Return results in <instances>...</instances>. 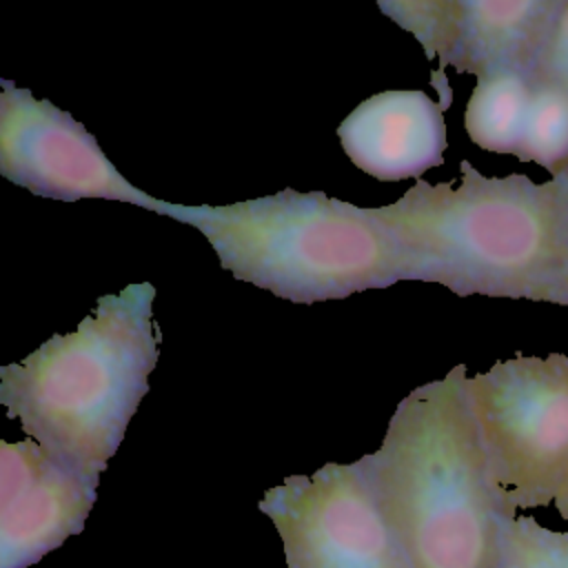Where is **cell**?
<instances>
[{"label":"cell","instance_id":"30bf717a","mask_svg":"<svg viewBox=\"0 0 568 568\" xmlns=\"http://www.w3.org/2000/svg\"><path fill=\"white\" fill-rule=\"evenodd\" d=\"M351 162L379 182L422 175L444 162L446 122L424 91H384L359 102L337 126Z\"/></svg>","mask_w":568,"mask_h":568},{"label":"cell","instance_id":"4fadbf2b","mask_svg":"<svg viewBox=\"0 0 568 568\" xmlns=\"http://www.w3.org/2000/svg\"><path fill=\"white\" fill-rule=\"evenodd\" d=\"M497 568H568V530L546 528L521 513L501 515Z\"/></svg>","mask_w":568,"mask_h":568},{"label":"cell","instance_id":"5bb4252c","mask_svg":"<svg viewBox=\"0 0 568 568\" xmlns=\"http://www.w3.org/2000/svg\"><path fill=\"white\" fill-rule=\"evenodd\" d=\"M530 80L552 84L568 93V0L559 2L541 51L530 69Z\"/></svg>","mask_w":568,"mask_h":568},{"label":"cell","instance_id":"277c9868","mask_svg":"<svg viewBox=\"0 0 568 568\" xmlns=\"http://www.w3.org/2000/svg\"><path fill=\"white\" fill-rule=\"evenodd\" d=\"M197 229L220 266L273 295L315 304L408 280L406 255L371 209L322 191L284 189L235 204H173L160 213Z\"/></svg>","mask_w":568,"mask_h":568},{"label":"cell","instance_id":"2e32d148","mask_svg":"<svg viewBox=\"0 0 568 568\" xmlns=\"http://www.w3.org/2000/svg\"><path fill=\"white\" fill-rule=\"evenodd\" d=\"M561 306H568V273H566V282H564V300Z\"/></svg>","mask_w":568,"mask_h":568},{"label":"cell","instance_id":"8fae6325","mask_svg":"<svg viewBox=\"0 0 568 568\" xmlns=\"http://www.w3.org/2000/svg\"><path fill=\"white\" fill-rule=\"evenodd\" d=\"M530 95V73L495 71L479 75L464 113V126L473 144L484 151L515 155L521 142Z\"/></svg>","mask_w":568,"mask_h":568},{"label":"cell","instance_id":"3957f363","mask_svg":"<svg viewBox=\"0 0 568 568\" xmlns=\"http://www.w3.org/2000/svg\"><path fill=\"white\" fill-rule=\"evenodd\" d=\"M155 288L129 284L98 297L75 331L53 335L0 368V404L29 439L100 479L149 393L158 364Z\"/></svg>","mask_w":568,"mask_h":568},{"label":"cell","instance_id":"6da1fadb","mask_svg":"<svg viewBox=\"0 0 568 568\" xmlns=\"http://www.w3.org/2000/svg\"><path fill=\"white\" fill-rule=\"evenodd\" d=\"M397 237L408 280L455 295L561 304L568 273V175H484L459 162V182L417 180L371 209Z\"/></svg>","mask_w":568,"mask_h":568},{"label":"cell","instance_id":"9a60e30c","mask_svg":"<svg viewBox=\"0 0 568 568\" xmlns=\"http://www.w3.org/2000/svg\"><path fill=\"white\" fill-rule=\"evenodd\" d=\"M552 506L557 508V513H559L564 519H568V477H566V481L561 484V488H559V493H557Z\"/></svg>","mask_w":568,"mask_h":568},{"label":"cell","instance_id":"5b68a950","mask_svg":"<svg viewBox=\"0 0 568 568\" xmlns=\"http://www.w3.org/2000/svg\"><path fill=\"white\" fill-rule=\"evenodd\" d=\"M466 397L501 515L550 506L568 477V353L497 362Z\"/></svg>","mask_w":568,"mask_h":568},{"label":"cell","instance_id":"8992f818","mask_svg":"<svg viewBox=\"0 0 568 568\" xmlns=\"http://www.w3.org/2000/svg\"><path fill=\"white\" fill-rule=\"evenodd\" d=\"M260 510L282 539L286 568H413L357 462L291 475L264 493Z\"/></svg>","mask_w":568,"mask_h":568},{"label":"cell","instance_id":"7a4b0ae2","mask_svg":"<svg viewBox=\"0 0 568 568\" xmlns=\"http://www.w3.org/2000/svg\"><path fill=\"white\" fill-rule=\"evenodd\" d=\"M466 366L410 390L357 459L413 568H497L499 517Z\"/></svg>","mask_w":568,"mask_h":568},{"label":"cell","instance_id":"7c38bea8","mask_svg":"<svg viewBox=\"0 0 568 568\" xmlns=\"http://www.w3.org/2000/svg\"><path fill=\"white\" fill-rule=\"evenodd\" d=\"M515 158L546 169L550 175L568 171V93L532 80L530 106Z\"/></svg>","mask_w":568,"mask_h":568},{"label":"cell","instance_id":"ba28073f","mask_svg":"<svg viewBox=\"0 0 568 568\" xmlns=\"http://www.w3.org/2000/svg\"><path fill=\"white\" fill-rule=\"evenodd\" d=\"M93 479L33 439L0 442V568H27L82 532Z\"/></svg>","mask_w":568,"mask_h":568},{"label":"cell","instance_id":"e0dca14e","mask_svg":"<svg viewBox=\"0 0 568 568\" xmlns=\"http://www.w3.org/2000/svg\"><path fill=\"white\" fill-rule=\"evenodd\" d=\"M566 175H568V171H566Z\"/></svg>","mask_w":568,"mask_h":568},{"label":"cell","instance_id":"9c48e42d","mask_svg":"<svg viewBox=\"0 0 568 568\" xmlns=\"http://www.w3.org/2000/svg\"><path fill=\"white\" fill-rule=\"evenodd\" d=\"M561 0H446V18L430 84L446 111L450 89L444 69L475 78L495 71L530 73Z\"/></svg>","mask_w":568,"mask_h":568},{"label":"cell","instance_id":"52a82bcc","mask_svg":"<svg viewBox=\"0 0 568 568\" xmlns=\"http://www.w3.org/2000/svg\"><path fill=\"white\" fill-rule=\"evenodd\" d=\"M0 173L40 197H100L153 213L162 206L113 166L82 122L11 80H0Z\"/></svg>","mask_w":568,"mask_h":568}]
</instances>
